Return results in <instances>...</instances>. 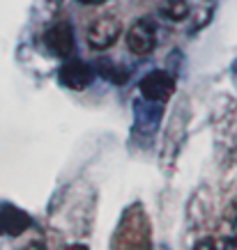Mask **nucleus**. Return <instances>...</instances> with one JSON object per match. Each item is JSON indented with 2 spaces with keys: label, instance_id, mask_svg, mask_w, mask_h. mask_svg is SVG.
Segmentation results:
<instances>
[{
  "label": "nucleus",
  "instance_id": "3",
  "mask_svg": "<svg viewBox=\"0 0 237 250\" xmlns=\"http://www.w3.org/2000/svg\"><path fill=\"white\" fill-rule=\"evenodd\" d=\"M157 37H154V25L150 21H136L127 32V46H129L131 53L136 55H147L152 53Z\"/></svg>",
  "mask_w": 237,
  "mask_h": 250
},
{
  "label": "nucleus",
  "instance_id": "6",
  "mask_svg": "<svg viewBox=\"0 0 237 250\" xmlns=\"http://www.w3.org/2000/svg\"><path fill=\"white\" fill-rule=\"evenodd\" d=\"M30 228L28 213L16 209V207H5L0 211V234L5 236H19Z\"/></svg>",
  "mask_w": 237,
  "mask_h": 250
},
{
  "label": "nucleus",
  "instance_id": "2",
  "mask_svg": "<svg viewBox=\"0 0 237 250\" xmlns=\"http://www.w3.org/2000/svg\"><path fill=\"white\" fill-rule=\"evenodd\" d=\"M173 92H175V81L166 71H152L141 81V94L152 104H161V101L170 99Z\"/></svg>",
  "mask_w": 237,
  "mask_h": 250
},
{
  "label": "nucleus",
  "instance_id": "7",
  "mask_svg": "<svg viewBox=\"0 0 237 250\" xmlns=\"http://www.w3.org/2000/svg\"><path fill=\"white\" fill-rule=\"evenodd\" d=\"M189 2L187 0H161L159 2V12L168 21H184L189 16Z\"/></svg>",
  "mask_w": 237,
  "mask_h": 250
},
{
  "label": "nucleus",
  "instance_id": "8",
  "mask_svg": "<svg viewBox=\"0 0 237 250\" xmlns=\"http://www.w3.org/2000/svg\"><path fill=\"white\" fill-rule=\"evenodd\" d=\"M97 69H99V74L106 78V81H111V83H115V85L127 83V78H129L127 69L120 67V64H115V62H111V60H99L97 62Z\"/></svg>",
  "mask_w": 237,
  "mask_h": 250
},
{
  "label": "nucleus",
  "instance_id": "4",
  "mask_svg": "<svg viewBox=\"0 0 237 250\" xmlns=\"http://www.w3.org/2000/svg\"><path fill=\"white\" fill-rule=\"evenodd\" d=\"M92 78H95L92 69L81 60H71L67 64H62V69H60V83L74 92L85 90L92 83Z\"/></svg>",
  "mask_w": 237,
  "mask_h": 250
},
{
  "label": "nucleus",
  "instance_id": "5",
  "mask_svg": "<svg viewBox=\"0 0 237 250\" xmlns=\"http://www.w3.org/2000/svg\"><path fill=\"white\" fill-rule=\"evenodd\" d=\"M46 46L60 58L74 53V30L69 23H55L51 30L46 32Z\"/></svg>",
  "mask_w": 237,
  "mask_h": 250
},
{
  "label": "nucleus",
  "instance_id": "9",
  "mask_svg": "<svg viewBox=\"0 0 237 250\" xmlns=\"http://www.w3.org/2000/svg\"><path fill=\"white\" fill-rule=\"evenodd\" d=\"M78 2H83V5H101V2H106V0H78Z\"/></svg>",
  "mask_w": 237,
  "mask_h": 250
},
{
  "label": "nucleus",
  "instance_id": "1",
  "mask_svg": "<svg viewBox=\"0 0 237 250\" xmlns=\"http://www.w3.org/2000/svg\"><path fill=\"white\" fill-rule=\"evenodd\" d=\"M122 32V23L115 16H99L88 28V42L92 48H111Z\"/></svg>",
  "mask_w": 237,
  "mask_h": 250
}]
</instances>
